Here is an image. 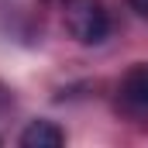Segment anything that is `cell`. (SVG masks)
Wrapping results in <instances>:
<instances>
[{"label": "cell", "mask_w": 148, "mask_h": 148, "mask_svg": "<svg viewBox=\"0 0 148 148\" xmlns=\"http://www.w3.org/2000/svg\"><path fill=\"white\" fill-rule=\"evenodd\" d=\"M127 3H131V7H134V10H138V14L148 21V0H127Z\"/></svg>", "instance_id": "obj_4"}, {"label": "cell", "mask_w": 148, "mask_h": 148, "mask_svg": "<svg viewBox=\"0 0 148 148\" xmlns=\"http://www.w3.org/2000/svg\"><path fill=\"white\" fill-rule=\"evenodd\" d=\"M21 145L24 148H59V145H66V134L52 121H31L21 131Z\"/></svg>", "instance_id": "obj_3"}, {"label": "cell", "mask_w": 148, "mask_h": 148, "mask_svg": "<svg viewBox=\"0 0 148 148\" xmlns=\"http://www.w3.org/2000/svg\"><path fill=\"white\" fill-rule=\"evenodd\" d=\"M62 24L79 45H100L110 31L103 0H62Z\"/></svg>", "instance_id": "obj_1"}, {"label": "cell", "mask_w": 148, "mask_h": 148, "mask_svg": "<svg viewBox=\"0 0 148 148\" xmlns=\"http://www.w3.org/2000/svg\"><path fill=\"white\" fill-rule=\"evenodd\" d=\"M117 107L131 121H148V66H138L124 76L117 90Z\"/></svg>", "instance_id": "obj_2"}]
</instances>
